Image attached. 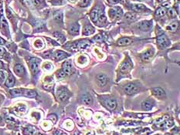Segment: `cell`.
I'll return each mask as SVG.
<instances>
[{
	"instance_id": "28",
	"label": "cell",
	"mask_w": 180,
	"mask_h": 135,
	"mask_svg": "<svg viewBox=\"0 0 180 135\" xmlns=\"http://www.w3.org/2000/svg\"><path fill=\"white\" fill-rule=\"evenodd\" d=\"M125 16V19L127 20L130 22L135 21V19H136V14L133 13V12H128V13H126Z\"/></svg>"
},
{
	"instance_id": "13",
	"label": "cell",
	"mask_w": 180,
	"mask_h": 135,
	"mask_svg": "<svg viewBox=\"0 0 180 135\" xmlns=\"http://www.w3.org/2000/svg\"><path fill=\"white\" fill-rule=\"evenodd\" d=\"M107 77L106 75L104 74H98L97 76V81L98 84L101 87H104L107 83Z\"/></svg>"
},
{
	"instance_id": "5",
	"label": "cell",
	"mask_w": 180,
	"mask_h": 135,
	"mask_svg": "<svg viewBox=\"0 0 180 135\" xmlns=\"http://www.w3.org/2000/svg\"><path fill=\"white\" fill-rule=\"evenodd\" d=\"M40 63V60L37 59V58H33V59H30V61H29V67H30L31 71H32L33 74H35L36 72L38 71Z\"/></svg>"
},
{
	"instance_id": "52",
	"label": "cell",
	"mask_w": 180,
	"mask_h": 135,
	"mask_svg": "<svg viewBox=\"0 0 180 135\" xmlns=\"http://www.w3.org/2000/svg\"><path fill=\"white\" fill-rule=\"evenodd\" d=\"M156 135H159V134H156Z\"/></svg>"
},
{
	"instance_id": "35",
	"label": "cell",
	"mask_w": 180,
	"mask_h": 135,
	"mask_svg": "<svg viewBox=\"0 0 180 135\" xmlns=\"http://www.w3.org/2000/svg\"><path fill=\"white\" fill-rule=\"evenodd\" d=\"M53 36H54L55 37H57V39H59L61 43H62V42H64V41L65 40V38H64V36H63V35H61L60 33H57V32H56V33H53Z\"/></svg>"
},
{
	"instance_id": "10",
	"label": "cell",
	"mask_w": 180,
	"mask_h": 135,
	"mask_svg": "<svg viewBox=\"0 0 180 135\" xmlns=\"http://www.w3.org/2000/svg\"><path fill=\"white\" fill-rule=\"evenodd\" d=\"M23 95V96H25V97H29V98H33V97H36L37 96V93H36V91L32 90H23V89H21V93H20V96Z\"/></svg>"
},
{
	"instance_id": "30",
	"label": "cell",
	"mask_w": 180,
	"mask_h": 135,
	"mask_svg": "<svg viewBox=\"0 0 180 135\" xmlns=\"http://www.w3.org/2000/svg\"><path fill=\"white\" fill-rule=\"evenodd\" d=\"M106 20H107V18H106V16H104V13L100 12L99 16H98V19H97V22H99L100 24H104L105 22H106Z\"/></svg>"
},
{
	"instance_id": "45",
	"label": "cell",
	"mask_w": 180,
	"mask_h": 135,
	"mask_svg": "<svg viewBox=\"0 0 180 135\" xmlns=\"http://www.w3.org/2000/svg\"><path fill=\"white\" fill-rule=\"evenodd\" d=\"M87 135H95L94 132H93V131H90V132H89Z\"/></svg>"
},
{
	"instance_id": "26",
	"label": "cell",
	"mask_w": 180,
	"mask_h": 135,
	"mask_svg": "<svg viewBox=\"0 0 180 135\" xmlns=\"http://www.w3.org/2000/svg\"><path fill=\"white\" fill-rule=\"evenodd\" d=\"M82 101L84 104L90 105L92 104V97H90V95H85L83 97Z\"/></svg>"
},
{
	"instance_id": "29",
	"label": "cell",
	"mask_w": 180,
	"mask_h": 135,
	"mask_svg": "<svg viewBox=\"0 0 180 135\" xmlns=\"http://www.w3.org/2000/svg\"><path fill=\"white\" fill-rule=\"evenodd\" d=\"M35 132V129L32 127H29L24 129V134L25 135H33Z\"/></svg>"
},
{
	"instance_id": "42",
	"label": "cell",
	"mask_w": 180,
	"mask_h": 135,
	"mask_svg": "<svg viewBox=\"0 0 180 135\" xmlns=\"http://www.w3.org/2000/svg\"><path fill=\"white\" fill-rule=\"evenodd\" d=\"M109 2L112 4H116V3H118L120 2V0H109Z\"/></svg>"
},
{
	"instance_id": "33",
	"label": "cell",
	"mask_w": 180,
	"mask_h": 135,
	"mask_svg": "<svg viewBox=\"0 0 180 135\" xmlns=\"http://www.w3.org/2000/svg\"><path fill=\"white\" fill-rule=\"evenodd\" d=\"M168 15L170 18H174L176 16V11L172 8H169L168 10Z\"/></svg>"
},
{
	"instance_id": "43",
	"label": "cell",
	"mask_w": 180,
	"mask_h": 135,
	"mask_svg": "<svg viewBox=\"0 0 180 135\" xmlns=\"http://www.w3.org/2000/svg\"><path fill=\"white\" fill-rule=\"evenodd\" d=\"M5 41L3 40V39H2L1 37H0V45H3V44H5Z\"/></svg>"
},
{
	"instance_id": "17",
	"label": "cell",
	"mask_w": 180,
	"mask_h": 135,
	"mask_svg": "<svg viewBox=\"0 0 180 135\" xmlns=\"http://www.w3.org/2000/svg\"><path fill=\"white\" fill-rule=\"evenodd\" d=\"M69 57L68 53H66L65 52H63V51H57L56 53H55V58L57 60H62V59H65L66 57Z\"/></svg>"
},
{
	"instance_id": "6",
	"label": "cell",
	"mask_w": 180,
	"mask_h": 135,
	"mask_svg": "<svg viewBox=\"0 0 180 135\" xmlns=\"http://www.w3.org/2000/svg\"><path fill=\"white\" fill-rule=\"evenodd\" d=\"M109 13L112 18H114V19H120L121 16H122L123 11H122V10H121V8L114 7V8L111 9Z\"/></svg>"
},
{
	"instance_id": "37",
	"label": "cell",
	"mask_w": 180,
	"mask_h": 135,
	"mask_svg": "<svg viewBox=\"0 0 180 135\" xmlns=\"http://www.w3.org/2000/svg\"><path fill=\"white\" fill-rule=\"evenodd\" d=\"M90 0H81V3H80V5L82 7H86L89 5Z\"/></svg>"
},
{
	"instance_id": "36",
	"label": "cell",
	"mask_w": 180,
	"mask_h": 135,
	"mask_svg": "<svg viewBox=\"0 0 180 135\" xmlns=\"http://www.w3.org/2000/svg\"><path fill=\"white\" fill-rule=\"evenodd\" d=\"M66 76V74L64 70H59V71L57 73V77L58 79H63Z\"/></svg>"
},
{
	"instance_id": "46",
	"label": "cell",
	"mask_w": 180,
	"mask_h": 135,
	"mask_svg": "<svg viewBox=\"0 0 180 135\" xmlns=\"http://www.w3.org/2000/svg\"><path fill=\"white\" fill-rule=\"evenodd\" d=\"M35 135H45V134H42V133H40V132H38V133H36Z\"/></svg>"
},
{
	"instance_id": "40",
	"label": "cell",
	"mask_w": 180,
	"mask_h": 135,
	"mask_svg": "<svg viewBox=\"0 0 180 135\" xmlns=\"http://www.w3.org/2000/svg\"><path fill=\"white\" fill-rule=\"evenodd\" d=\"M53 135H66V134L62 132V131H60V130H56L54 133H53Z\"/></svg>"
},
{
	"instance_id": "11",
	"label": "cell",
	"mask_w": 180,
	"mask_h": 135,
	"mask_svg": "<svg viewBox=\"0 0 180 135\" xmlns=\"http://www.w3.org/2000/svg\"><path fill=\"white\" fill-rule=\"evenodd\" d=\"M152 21H142L139 25V28L143 31H149L152 28Z\"/></svg>"
},
{
	"instance_id": "23",
	"label": "cell",
	"mask_w": 180,
	"mask_h": 135,
	"mask_svg": "<svg viewBox=\"0 0 180 135\" xmlns=\"http://www.w3.org/2000/svg\"><path fill=\"white\" fill-rule=\"evenodd\" d=\"M132 9L136 12H144L145 10H147V8L145 7L144 5L141 4H135L132 6Z\"/></svg>"
},
{
	"instance_id": "34",
	"label": "cell",
	"mask_w": 180,
	"mask_h": 135,
	"mask_svg": "<svg viewBox=\"0 0 180 135\" xmlns=\"http://www.w3.org/2000/svg\"><path fill=\"white\" fill-rule=\"evenodd\" d=\"M89 45H90V43H88L87 41H83V42H81L80 43H78L77 47H78L79 49H84V48H86Z\"/></svg>"
},
{
	"instance_id": "3",
	"label": "cell",
	"mask_w": 180,
	"mask_h": 135,
	"mask_svg": "<svg viewBox=\"0 0 180 135\" xmlns=\"http://www.w3.org/2000/svg\"><path fill=\"white\" fill-rule=\"evenodd\" d=\"M138 87L134 83H128L124 87V91L128 95H133L138 92Z\"/></svg>"
},
{
	"instance_id": "12",
	"label": "cell",
	"mask_w": 180,
	"mask_h": 135,
	"mask_svg": "<svg viewBox=\"0 0 180 135\" xmlns=\"http://www.w3.org/2000/svg\"><path fill=\"white\" fill-rule=\"evenodd\" d=\"M100 14V11L98 8H95L94 10L90 12V19L93 21V22L94 23H97V19H98V16H99Z\"/></svg>"
},
{
	"instance_id": "51",
	"label": "cell",
	"mask_w": 180,
	"mask_h": 135,
	"mask_svg": "<svg viewBox=\"0 0 180 135\" xmlns=\"http://www.w3.org/2000/svg\"><path fill=\"white\" fill-rule=\"evenodd\" d=\"M166 135H170V134H166Z\"/></svg>"
},
{
	"instance_id": "9",
	"label": "cell",
	"mask_w": 180,
	"mask_h": 135,
	"mask_svg": "<svg viewBox=\"0 0 180 135\" xmlns=\"http://www.w3.org/2000/svg\"><path fill=\"white\" fill-rule=\"evenodd\" d=\"M155 103L153 100H147L145 101H143L142 103V109L143 110H151L152 109V107H154Z\"/></svg>"
},
{
	"instance_id": "44",
	"label": "cell",
	"mask_w": 180,
	"mask_h": 135,
	"mask_svg": "<svg viewBox=\"0 0 180 135\" xmlns=\"http://www.w3.org/2000/svg\"><path fill=\"white\" fill-rule=\"evenodd\" d=\"M164 6H165V7L166 8H168V9H169V8H170V5H169V4H168V3H167V4H164ZM164 7V8H165Z\"/></svg>"
},
{
	"instance_id": "53",
	"label": "cell",
	"mask_w": 180,
	"mask_h": 135,
	"mask_svg": "<svg viewBox=\"0 0 180 135\" xmlns=\"http://www.w3.org/2000/svg\"><path fill=\"white\" fill-rule=\"evenodd\" d=\"M0 1H1V0H0Z\"/></svg>"
},
{
	"instance_id": "20",
	"label": "cell",
	"mask_w": 180,
	"mask_h": 135,
	"mask_svg": "<svg viewBox=\"0 0 180 135\" xmlns=\"http://www.w3.org/2000/svg\"><path fill=\"white\" fill-rule=\"evenodd\" d=\"M23 1L29 7H35V6H37L40 4L38 0H23Z\"/></svg>"
},
{
	"instance_id": "19",
	"label": "cell",
	"mask_w": 180,
	"mask_h": 135,
	"mask_svg": "<svg viewBox=\"0 0 180 135\" xmlns=\"http://www.w3.org/2000/svg\"><path fill=\"white\" fill-rule=\"evenodd\" d=\"M95 32V29L94 28L91 26L90 25H87V26L83 28V35H85V36H89V35H91L93 33Z\"/></svg>"
},
{
	"instance_id": "38",
	"label": "cell",
	"mask_w": 180,
	"mask_h": 135,
	"mask_svg": "<svg viewBox=\"0 0 180 135\" xmlns=\"http://www.w3.org/2000/svg\"><path fill=\"white\" fill-rule=\"evenodd\" d=\"M94 40L96 41V42H98V43H101V42H103V37H102V36L101 35V34H99V35H97V36H96L94 37Z\"/></svg>"
},
{
	"instance_id": "18",
	"label": "cell",
	"mask_w": 180,
	"mask_h": 135,
	"mask_svg": "<svg viewBox=\"0 0 180 135\" xmlns=\"http://www.w3.org/2000/svg\"><path fill=\"white\" fill-rule=\"evenodd\" d=\"M14 71L18 76H23L25 74V69H24L23 66L20 64H17L15 66Z\"/></svg>"
},
{
	"instance_id": "15",
	"label": "cell",
	"mask_w": 180,
	"mask_h": 135,
	"mask_svg": "<svg viewBox=\"0 0 180 135\" xmlns=\"http://www.w3.org/2000/svg\"><path fill=\"white\" fill-rule=\"evenodd\" d=\"M131 42H132V40L127 38V37H123V38L119 39L118 40V45L121 46H124L129 45L130 43H131Z\"/></svg>"
},
{
	"instance_id": "1",
	"label": "cell",
	"mask_w": 180,
	"mask_h": 135,
	"mask_svg": "<svg viewBox=\"0 0 180 135\" xmlns=\"http://www.w3.org/2000/svg\"><path fill=\"white\" fill-rule=\"evenodd\" d=\"M157 44L160 48H166L170 45V41L164 33H162L157 37Z\"/></svg>"
},
{
	"instance_id": "41",
	"label": "cell",
	"mask_w": 180,
	"mask_h": 135,
	"mask_svg": "<svg viewBox=\"0 0 180 135\" xmlns=\"http://www.w3.org/2000/svg\"><path fill=\"white\" fill-rule=\"evenodd\" d=\"M5 53V50L4 48L0 47V57H3V55Z\"/></svg>"
},
{
	"instance_id": "50",
	"label": "cell",
	"mask_w": 180,
	"mask_h": 135,
	"mask_svg": "<svg viewBox=\"0 0 180 135\" xmlns=\"http://www.w3.org/2000/svg\"><path fill=\"white\" fill-rule=\"evenodd\" d=\"M138 1H145V0H138Z\"/></svg>"
},
{
	"instance_id": "49",
	"label": "cell",
	"mask_w": 180,
	"mask_h": 135,
	"mask_svg": "<svg viewBox=\"0 0 180 135\" xmlns=\"http://www.w3.org/2000/svg\"><path fill=\"white\" fill-rule=\"evenodd\" d=\"M159 2H162V1H165V0H159Z\"/></svg>"
},
{
	"instance_id": "22",
	"label": "cell",
	"mask_w": 180,
	"mask_h": 135,
	"mask_svg": "<svg viewBox=\"0 0 180 135\" xmlns=\"http://www.w3.org/2000/svg\"><path fill=\"white\" fill-rule=\"evenodd\" d=\"M0 28L2 29L3 30L8 31V23L3 16H2L1 19H0Z\"/></svg>"
},
{
	"instance_id": "14",
	"label": "cell",
	"mask_w": 180,
	"mask_h": 135,
	"mask_svg": "<svg viewBox=\"0 0 180 135\" xmlns=\"http://www.w3.org/2000/svg\"><path fill=\"white\" fill-rule=\"evenodd\" d=\"M153 55H154V50H146V51L142 55V59L145 60V61H148V60H149V59L153 57Z\"/></svg>"
},
{
	"instance_id": "47",
	"label": "cell",
	"mask_w": 180,
	"mask_h": 135,
	"mask_svg": "<svg viewBox=\"0 0 180 135\" xmlns=\"http://www.w3.org/2000/svg\"><path fill=\"white\" fill-rule=\"evenodd\" d=\"M2 67H3V63L0 62V68H2Z\"/></svg>"
},
{
	"instance_id": "25",
	"label": "cell",
	"mask_w": 180,
	"mask_h": 135,
	"mask_svg": "<svg viewBox=\"0 0 180 135\" xmlns=\"http://www.w3.org/2000/svg\"><path fill=\"white\" fill-rule=\"evenodd\" d=\"M166 9L164 7H161L156 10V12H155V16L157 17H162L166 15Z\"/></svg>"
},
{
	"instance_id": "48",
	"label": "cell",
	"mask_w": 180,
	"mask_h": 135,
	"mask_svg": "<svg viewBox=\"0 0 180 135\" xmlns=\"http://www.w3.org/2000/svg\"><path fill=\"white\" fill-rule=\"evenodd\" d=\"M2 122V118H1V117H0V123Z\"/></svg>"
},
{
	"instance_id": "4",
	"label": "cell",
	"mask_w": 180,
	"mask_h": 135,
	"mask_svg": "<svg viewBox=\"0 0 180 135\" xmlns=\"http://www.w3.org/2000/svg\"><path fill=\"white\" fill-rule=\"evenodd\" d=\"M104 105L110 110H114L117 107L116 100L112 97H109L104 100Z\"/></svg>"
},
{
	"instance_id": "24",
	"label": "cell",
	"mask_w": 180,
	"mask_h": 135,
	"mask_svg": "<svg viewBox=\"0 0 180 135\" xmlns=\"http://www.w3.org/2000/svg\"><path fill=\"white\" fill-rule=\"evenodd\" d=\"M178 27H179V22H172L171 23L169 26H167V30L171 31V32H175L177 30Z\"/></svg>"
},
{
	"instance_id": "8",
	"label": "cell",
	"mask_w": 180,
	"mask_h": 135,
	"mask_svg": "<svg viewBox=\"0 0 180 135\" xmlns=\"http://www.w3.org/2000/svg\"><path fill=\"white\" fill-rule=\"evenodd\" d=\"M131 67H132V64L131 63V61L128 59V60H125V62H123L121 64V66H120V70H121L122 73H127L131 69Z\"/></svg>"
},
{
	"instance_id": "27",
	"label": "cell",
	"mask_w": 180,
	"mask_h": 135,
	"mask_svg": "<svg viewBox=\"0 0 180 135\" xmlns=\"http://www.w3.org/2000/svg\"><path fill=\"white\" fill-rule=\"evenodd\" d=\"M15 84V79L12 76H10L8 77V79L6 80V82H5V86L8 87H13Z\"/></svg>"
},
{
	"instance_id": "7",
	"label": "cell",
	"mask_w": 180,
	"mask_h": 135,
	"mask_svg": "<svg viewBox=\"0 0 180 135\" xmlns=\"http://www.w3.org/2000/svg\"><path fill=\"white\" fill-rule=\"evenodd\" d=\"M152 93L155 97L159 98V99H165L166 98V93H165L163 89H162L160 87L152 88Z\"/></svg>"
},
{
	"instance_id": "31",
	"label": "cell",
	"mask_w": 180,
	"mask_h": 135,
	"mask_svg": "<svg viewBox=\"0 0 180 135\" xmlns=\"http://www.w3.org/2000/svg\"><path fill=\"white\" fill-rule=\"evenodd\" d=\"M16 111L18 112L19 114H25L26 111V107L23 104L19 105V106L16 107Z\"/></svg>"
},
{
	"instance_id": "2",
	"label": "cell",
	"mask_w": 180,
	"mask_h": 135,
	"mask_svg": "<svg viewBox=\"0 0 180 135\" xmlns=\"http://www.w3.org/2000/svg\"><path fill=\"white\" fill-rule=\"evenodd\" d=\"M57 97L60 101L64 102L67 100L70 97V93L66 88H60L59 90H57Z\"/></svg>"
},
{
	"instance_id": "21",
	"label": "cell",
	"mask_w": 180,
	"mask_h": 135,
	"mask_svg": "<svg viewBox=\"0 0 180 135\" xmlns=\"http://www.w3.org/2000/svg\"><path fill=\"white\" fill-rule=\"evenodd\" d=\"M79 29L80 26L78 24H73L70 28V33L72 35H77L79 33Z\"/></svg>"
},
{
	"instance_id": "16",
	"label": "cell",
	"mask_w": 180,
	"mask_h": 135,
	"mask_svg": "<svg viewBox=\"0 0 180 135\" xmlns=\"http://www.w3.org/2000/svg\"><path fill=\"white\" fill-rule=\"evenodd\" d=\"M63 70L65 72L66 74H70L72 69V65H71L70 61H65L63 63Z\"/></svg>"
},
{
	"instance_id": "32",
	"label": "cell",
	"mask_w": 180,
	"mask_h": 135,
	"mask_svg": "<svg viewBox=\"0 0 180 135\" xmlns=\"http://www.w3.org/2000/svg\"><path fill=\"white\" fill-rule=\"evenodd\" d=\"M54 19L57 22H60L63 21V14H62L61 12H57L54 15Z\"/></svg>"
},
{
	"instance_id": "39",
	"label": "cell",
	"mask_w": 180,
	"mask_h": 135,
	"mask_svg": "<svg viewBox=\"0 0 180 135\" xmlns=\"http://www.w3.org/2000/svg\"><path fill=\"white\" fill-rule=\"evenodd\" d=\"M5 74L3 71H0V83H2L3 81L5 80Z\"/></svg>"
}]
</instances>
